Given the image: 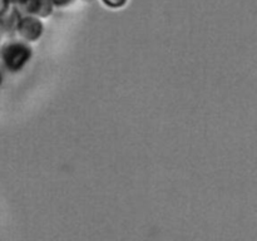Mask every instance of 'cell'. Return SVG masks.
Instances as JSON below:
<instances>
[{"mask_svg":"<svg viewBox=\"0 0 257 241\" xmlns=\"http://www.w3.org/2000/svg\"><path fill=\"white\" fill-rule=\"evenodd\" d=\"M32 55L33 48L22 39H9L0 44V59L10 73L20 72L29 63Z\"/></svg>","mask_w":257,"mask_h":241,"instance_id":"obj_1","label":"cell"},{"mask_svg":"<svg viewBox=\"0 0 257 241\" xmlns=\"http://www.w3.org/2000/svg\"><path fill=\"white\" fill-rule=\"evenodd\" d=\"M43 33H44V24L42 20L29 14L27 17H20L15 29V34H18L19 39L27 43L38 42L42 38Z\"/></svg>","mask_w":257,"mask_h":241,"instance_id":"obj_2","label":"cell"},{"mask_svg":"<svg viewBox=\"0 0 257 241\" xmlns=\"http://www.w3.org/2000/svg\"><path fill=\"white\" fill-rule=\"evenodd\" d=\"M20 14L18 5L8 4L5 9L0 13V29H2L3 35H12L15 34V29L19 23Z\"/></svg>","mask_w":257,"mask_h":241,"instance_id":"obj_3","label":"cell"},{"mask_svg":"<svg viewBox=\"0 0 257 241\" xmlns=\"http://www.w3.org/2000/svg\"><path fill=\"white\" fill-rule=\"evenodd\" d=\"M19 7H22L29 15L39 19H47L54 12V5L50 0H24Z\"/></svg>","mask_w":257,"mask_h":241,"instance_id":"obj_4","label":"cell"},{"mask_svg":"<svg viewBox=\"0 0 257 241\" xmlns=\"http://www.w3.org/2000/svg\"><path fill=\"white\" fill-rule=\"evenodd\" d=\"M100 2H102L104 7L113 10L122 9V8H124L128 4V0H100Z\"/></svg>","mask_w":257,"mask_h":241,"instance_id":"obj_5","label":"cell"},{"mask_svg":"<svg viewBox=\"0 0 257 241\" xmlns=\"http://www.w3.org/2000/svg\"><path fill=\"white\" fill-rule=\"evenodd\" d=\"M52 2V4L54 5V8H65L68 7V5L73 4V3L75 2V0H50Z\"/></svg>","mask_w":257,"mask_h":241,"instance_id":"obj_6","label":"cell"},{"mask_svg":"<svg viewBox=\"0 0 257 241\" xmlns=\"http://www.w3.org/2000/svg\"><path fill=\"white\" fill-rule=\"evenodd\" d=\"M8 3H9V4H14V5H20L22 4L23 2H24V0H7Z\"/></svg>","mask_w":257,"mask_h":241,"instance_id":"obj_7","label":"cell"},{"mask_svg":"<svg viewBox=\"0 0 257 241\" xmlns=\"http://www.w3.org/2000/svg\"><path fill=\"white\" fill-rule=\"evenodd\" d=\"M3 83V72H2V69H0V84H2Z\"/></svg>","mask_w":257,"mask_h":241,"instance_id":"obj_8","label":"cell"},{"mask_svg":"<svg viewBox=\"0 0 257 241\" xmlns=\"http://www.w3.org/2000/svg\"><path fill=\"white\" fill-rule=\"evenodd\" d=\"M82 2H84V3H92V2H94V0H82Z\"/></svg>","mask_w":257,"mask_h":241,"instance_id":"obj_9","label":"cell"}]
</instances>
